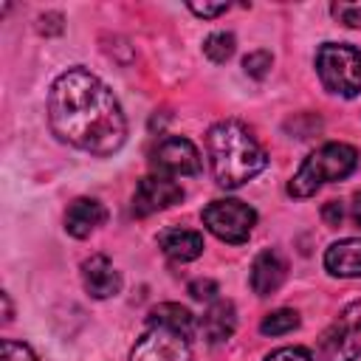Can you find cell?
<instances>
[{"instance_id":"cell-1","label":"cell","mask_w":361,"mask_h":361,"mask_svg":"<svg viewBox=\"0 0 361 361\" xmlns=\"http://www.w3.org/2000/svg\"><path fill=\"white\" fill-rule=\"evenodd\" d=\"M48 121L59 141L99 158L118 152L127 138L121 104L110 87L85 68H71L54 79Z\"/></svg>"},{"instance_id":"cell-2","label":"cell","mask_w":361,"mask_h":361,"mask_svg":"<svg viewBox=\"0 0 361 361\" xmlns=\"http://www.w3.org/2000/svg\"><path fill=\"white\" fill-rule=\"evenodd\" d=\"M206 152L212 164V175L223 189H237L257 178L268 166V155L254 133L234 121H217L206 133Z\"/></svg>"},{"instance_id":"cell-3","label":"cell","mask_w":361,"mask_h":361,"mask_svg":"<svg viewBox=\"0 0 361 361\" xmlns=\"http://www.w3.org/2000/svg\"><path fill=\"white\" fill-rule=\"evenodd\" d=\"M358 166V152L350 144H338L330 141L324 147H319L316 152H310L302 166L296 169V175L288 183V195L290 197H310L316 195L324 183L330 180H341L347 175H353Z\"/></svg>"},{"instance_id":"cell-4","label":"cell","mask_w":361,"mask_h":361,"mask_svg":"<svg viewBox=\"0 0 361 361\" xmlns=\"http://www.w3.org/2000/svg\"><path fill=\"white\" fill-rule=\"evenodd\" d=\"M316 71L322 85L344 99L361 90V51L344 42H324L316 54Z\"/></svg>"},{"instance_id":"cell-5","label":"cell","mask_w":361,"mask_h":361,"mask_svg":"<svg viewBox=\"0 0 361 361\" xmlns=\"http://www.w3.org/2000/svg\"><path fill=\"white\" fill-rule=\"evenodd\" d=\"M361 355V299L350 302L322 333L316 361H355Z\"/></svg>"},{"instance_id":"cell-6","label":"cell","mask_w":361,"mask_h":361,"mask_svg":"<svg viewBox=\"0 0 361 361\" xmlns=\"http://www.w3.org/2000/svg\"><path fill=\"white\" fill-rule=\"evenodd\" d=\"M203 226L223 243H245L257 226V212L234 197H223V200H212L203 209Z\"/></svg>"},{"instance_id":"cell-7","label":"cell","mask_w":361,"mask_h":361,"mask_svg":"<svg viewBox=\"0 0 361 361\" xmlns=\"http://www.w3.org/2000/svg\"><path fill=\"white\" fill-rule=\"evenodd\" d=\"M149 164H152V169L158 175H166V178L200 175V152H197V147L189 138H180V135L161 138L158 147L152 149Z\"/></svg>"},{"instance_id":"cell-8","label":"cell","mask_w":361,"mask_h":361,"mask_svg":"<svg viewBox=\"0 0 361 361\" xmlns=\"http://www.w3.org/2000/svg\"><path fill=\"white\" fill-rule=\"evenodd\" d=\"M130 361H192L189 336L166 327H149L135 341Z\"/></svg>"},{"instance_id":"cell-9","label":"cell","mask_w":361,"mask_h":361,"mask_svg":"<svg viewBox=\"0 0 361 361\" xmlns=\"http://www.w3.org/2000/svg\"><path fill=\"white\" fill-rule=\"evenodd\" d=\"M183 200V189L180 183H175L166 175H147L138 180L135 195H133V212L138 217H149L155 212H164L175 203Z\"/></svg>"},{"instance_id":"cell-10","label":"cell","mask_w":361,"mask_h":361,"mask_svg":"<svg viewBox=\"0 0 361 361\" xmlns=\"http://www.w3.org/2000/svg\"><path fill=\"white\" fill-rule=\"evenodd\" d=\"M82 282H85V290L93 299H110V296H116L121 290L118 271L102 254H96V257H90V259L82 262Z\"/></svg>"},{"instance_id":"cell-11","label":"cell","mask_w":361,"mask_h":361,"mask_svg":"<svg viewBox=\"0 0 361 361\" xmlns=\"http://www.w3.org/2000/svg\"><path fill=\"white\" fill-rule=\"evenodd\" d=\"M104 220H107V209L93 197H76L65 212V228L76 240L90 237L99 226H104Z\"/></svg>"},{"instance_id":"cell-12","label":"cell","mask_w":361,"mask_h":361,"mask_svg":"<svg viewBox=\"0 0 361 361\" xmlns=\"http://www.w3.org/2000/svg\"><path fill=\"white\" fill-rule=\"evenodd\" d=\"M285 274H288V265L285 259L276 254V251H262L257 254L254 265H251V288L257 296H271L279 290V285L285 282Z\"/></svg>"},{"instance_id":"cell-13","label":"cell","mask_w":361,"mask_h":361,"mask_svg":"<svg viewBox=\"0 0 361 361\" xmlns=\"http://www.w3.org/2000/svg\"><path fill=\"white\" fill-rule=\"evenodd\" d=\"M234 327H237V310L228 299H214L200 319V333L209 344L228 341L234 336Z\"/></svg>"},{"instance_id":"cell-14","label":"cell","mask_w":361,"mask_h":361,"mask_svg":"<svg viewBox=\"0 0 361 361\" xmlns=\"http://www.w3.org/2000/svg\"><path fill=\"white\" fill-rule=\"evenodd\" d=\"M324 268L333 276H344V279L361 276V240L358 237H347V240L333 243L324 251Z\"/></svg>"},{"instance_id":"cell-15","label":"cell","mask_w":361,"mask_h":361,"mask_svg":"<svg viewBox=\"0 0 361 361\" xmlns=\"http://www.w3.org/2000/svg\"><path fill=\"white\" fill-rule=\"evenodd\" d=\"M161 251L175 262H189L203 254V234L192 228H164L158 234Z\"/></svg>"},{"instance_id":"cell-16","label":"cell","mask_w":361,"mask_h":361,"mask_svg":"<svg viewBox=\"0 0 361 361\" xmlns=\"http://www.w3.org/2000/svg\"><path fill=\"white\" fill-rule=\"evenodd\" d=\"M147 324H149V327H166V330L192 336V330H195V316H192L186 307L175 305V302H164V305H158V307L149 310Z\"/></svg>"},{"instance_id":"cell-17","label":"cell","mask_w":361,"mask_h":361,"mask_svg":"<svg viewBox=\"0 0 361 361\" xmlns=\"http://www.w3.org/2000/svg\"><path fill=\"white\" fill-rule=\"evenodd\" d=\"M296 327H299V313L290 310V307H279V310L268 313L259 322V333L262 336H285V333H290Z\"/></svg>"},{"instance_id":"cell-18","label":"cell","mask_w":361,"mask_h":361,"mask_svg":"<svg viewBox=\"0 0 361 361\" xmlns=\"http://www.w3.org/2000/svg\"><path fill=\"white\" fill-rule=\"evenodd\" d=\"M203 54L212 59V62H226V59H231V54H234V34H228V31H214V34H209L206 39H203Z\"/></svg>"},{"instance_id":"cell-19","label":"cell","mask_w":361,"mask_h":361,"mask_svg":"<svg viewBox=\"0 0 361 361\" xmlns=\"http://www.w3.org/2000/svg\"><path fill=\"white\" fill-rule=\"evenodd\" d=\"M271 65H274V56H271L268 51H251V54L243 59L245 73L254 76V79H262V76L271 71Z\"/></svg>"},{"instance_id":"cell-20","label":"cell","mask_w":361,"mask_h":361,"mask_svg":"<svg viewBox=\"0 0 361 361\" xmlns=\"http://www.w3.org/2000/svg\"><path fill=\"white\" fill-rule=\"evenodd\" d=\"M330 11H333V17H336L338 23H344V25H350V28H358V25H361V3L338 0V3L330 6Z\"/></svg>"},{"instance_id":"cell-21","label":"cell","mask_w":361,"mask_h":361,"mask_svg":"<svg viewBox=\"0 0 361 361\" xmlns=\"http://www.w3.org/2000/svg\"><path fill=\"white\" fill-rule=\"evenodd\" d=\"M3 361H37V355H34V350L28 344L3 338Z\"/></svg>"},{"instance_id":"cell-22","label":"cell","mask_w":361,"mask_h":361,"mask_svg":"<svg viewBox=\"0 0 361 361\" xmlns=\"http://www.w3.org/2000/svg\"><path fill=\"white\" fill-rule=\"evenodd\" d=\"M189 293H192V299H197V302H214V296H217V282H214V279H195V282H189Z\"/></svg>"},{"instance_id":"cell-23","label":"cell","mask_w":361,"mask_h":361,"mask_svg":"<svg viewBox=\"0 0 361 361\" xmlns=\"http://www.w3.org/2000/svg\"><path fill=\"white\" fill-rule=\"evenodd\" d=\"M265 361H313V355L305 347H279Z\"/></svg>"},{"instance_id":"cell-24","label":"cell","mask_w":361,"mask_h":361,"mask_svg":"<svg viewBox=\"0 0 361 361\" xmlns=\"http://www.w3.org/2000/svg\"><path fill=\"white\" fill-rule=\"evenodd\" d=\"M189 11H195L197 17H217L228 11V3H189Z\"/></svg>"},{"instance_id":"cell-25","label":"cell","mask_w":361,"mask_h":361,"mask_svg":"<svg viewBox=\"0 0 361 361\" xmlns=\"http://www.w3.org/2000/svg\"><path fill=\"white\" fill-rule=\"evenodd\" d=\"M322 217H324V223H327V226H338V223L344 220V209H341V203H338V200H330V203H324V209H322Z\"/></svg>"},{"instance_id":"cell-26","label":"cell","mask_w":361,"mask_h":361,"mask_svg":"<svg viewBox=\"0 0 361 361\" xmlns=\"http://www.w3.org/2000/svg\"><path fill=\"white\" fill-rule=\"evenodd\" d=\"M353 217L361 226V192H355V197H353Z\"/></svg>"},{"instance_id":"cell-27","label":"cell","mask_w":361,"mask_h":361,"mask_svg":"<svg viewBox=\"0 0 361 361\" xmlns=\"http://www.w3.org/2000/svg\"><path fill=\"white\" fill-rule=\"evenodd\" d=\"M3 322H11V302H8V293H3Z\"/></svg>"}]
</instances>
